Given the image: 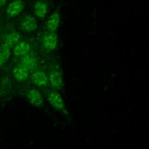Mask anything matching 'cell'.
Returning <instances> with one entry per match:
<instances>
[{
  "label": "cell",
  "mask_w": 149,
  "mask_h": 149,
  "mask_svg": "<svg viewBox=\"0 0 149 149\" xmlns=\"http://www.w3.org/2000/svg\"><path fill=\"white\" fill-rule=\"evenodd\" d=\"M24 8V5L20 0H15L9 3L6 8V12L8 16L15 17L19 15Z\"/></svg>",
  "instance_id": "3957f363"
},
{
  "label": "cell",
  "mask_w": 149,
  "mask_h": 149,
  "mask_svg": "<svg viewBox=\"0 0 149 149\" xmlns=\"http://www.w3.org/2000/svg\"><path fill=\"white\" fill-rule=\"evenodd\" d=\"M27 97L29 101L33 105L40 106L43 102L42 97L38 90L31 89L27 93Z\"/></svg>",
  "instance_id": "8992f818"
},
{
  "label": "cell",
  "mask_w": 149,
  "mask_h": 149,
  "mask_svg": "<svg viewBox=\"0 0 149 149\" xmlns=\"http://www.w3.org/2000/svg\"><path fill=\"white\" fill-rule=\"evenodd\" d=\"M5 61H5V58L3 57V56L0 53V66H2L4 64Z\"/></svg>",
  "instance_id": "9a60e30c"
},
{
  "label": "cell",
  "mask_w": 149,
  "mask_h": 149,
  "mask_svg": "<svg viewBox=\"0 0 149 149\" xmlns=\"http://www.w3.org/2000/svg\"><path fill=\"white\" fill-rule=\"evenodd\" d=\"M32 82L37 86H45L48 82V78L45 72L37 70L33 72L31 76Z\"/></svg>",
  "instance_id": "52a82bcc"
},
{
  "label": "cell",
  "mask_w": 149,
  "mask_h": 149,
  "mask_svg": "<svg viewBox=\"0 0 149 149\" xmlns=\"http://www.w3.org/2000/svg\"><path fill=\"white\" fill-rule=\"evenodd\" d=\"M31 49L30 44L26 41H21L17 43L13 48V54L16 56H24L27 54Z\"/></svg>",
  "instance_id": "ba28073f"
},
{
  "label": "cell",
  "mask_w": 149,
  "mask_h": 149,
  "mask_svg": "<svg viewBox=\"0 0 149 149\" xmlns=\"http://www.w3.org/2000/svg\"><path fill=\"white\" fill-rule=\"evenodd\" d=\"M49 80L51 84L55 88L60 90L63 85V77L58 70H53L49 75Z\"/></svg>",
  "instance_id": "5b68a950"
},
{
  "label": "cell",
  "mask_w": 149,
  "mask_h": 149,
  "mask_svg": "<svg viewBox=\"0 0 149 149\" xmlns=\"http://www.w3.org/2000/svg\"><path fill=\"white\" fill-rule=\"evenodd\" d=\"M29 74V71L22 65L15 67L13 70V75L15 79L18 81H24Z\"/></svg>",
  "instance_id": "7c38bea8"
},
{
  "label": "cell",
  "mask_w": 149,
  "mask_h": 149,
  "mask_svg": "<svg viewBox=\"0 0 149 149\" xmlns=\"http://www.w3.org/2000/svg\"><path fill=\"white\" fill-rule=\"evenodd\" d=\"M48 98L50 104L55 109L59 111H62L64 109V101L59 93L55 91H50L48 94Z\"/></svg>",
  "instance_id": "6da1fadb"
},
{
  "label": "cell",
  "mask_w": 149,
  "mask_h": 149,
  "mask_svg": "<svg viewBox=\"0 0 149 149\" xmlns=\"http://www.w3.org/2000/svg\"><path fill=\"white\" fill-rule=\"evenodd\" d=\"M34 13L40 19L44 18L48 11V5L43 1H38L34 5Z\"/></svg>",
  "instance_id": "30bf717a"
},
{
  "label": "cell",
  "mask_w": 149,
  "mask_h": 149,
  "mask_svg": "<svg viewBox=\"0 0 149 149\" xmlns=\"http://www.w3.org/2000/svg\"><path fill=\"white\" fill-rule=\"evenodd\" d=\"M60 22V15L57 11L54 12L48 18L47 27L49 32H54L58 27Z\"/></svg>",
  "instance_id": "9c48e42d"
},
{
  "label": "cell",
  "mask_w": 149,
  "mask_h": 149,
  "mask_svg": "<svg viewBox=\"0 0 149 149\" xmlns=\"http://www.w3.org/2000/svg\"><path fill=\"white\" fill-rule=\"evenodd\" d=\"M21 38L22 36L18 32H12L6 36L3 43L10 48L18 43Z\"/></svg>",
  "instance_id": "4fadbf2b"
},
{
  "label": "cell",
  "mask_w": 149,
  "mask_h": 149,
  "mask_svg": "<svg viewBox=\"0 0 149 149\" xmlns=\"http://www.w3.org/2000/svg\"><path fill=\"white\" fill-rule=\"evenodd\" d=\"M0 53L6 61L10 56V48L3 43L0 47Z\"/></svg>",
  "instance_id": "5bb4252c"
},
{
  "label": "cell",
  "mask_w": 149,
  "mask_h": 149,
  "mask_svg": "<svg viewBox=\"0 0 149 149\" xmlns=\"http://www.w3.org/2000/svg\"><path fill=\"white\" fill-rule=\"evenodd\" d=\"M58 43V37L56 33L50 32L43 36L42 44L45 49L51 51L56 48Z\"/></svg>",
  "instance_id": "7a4b0ae2"
},
{
  "label": "cell",
  "mask_w": 149,
  "mask_h": 149,
  "mask_svg": "<svg viewBox=\"0 0 149 149\" xmlns=\"http://www.w3.org/2000/svg\"><path fill=\"white\" fill-rule=\"evenodd\" d=\"M21 65L24 67L28 71H31L37 68V60L33 56L26 54L22 59Z\"/></svg>",
  "instance_id": "8fae6325"
},
{
  "label": "cell",
  "mask_w": 149,
  "mask_h": 149,
  "mask_svg": "<svg viewBox=\"0 0 149 149\" xmlns=\"http://www.w3.org/2000/svg\"><path fill=\"white\" fill-rule=\"evenodd\" d=\"M37 26V22L34 17L31 15L25 16L20 23V27L22 30L26 32H30L36 29Z\"/></svg>",
  "instance_id": "277c9868"
},
{
  "label": "cell",
  "mask_w": 149,
  "mask_h": 149,
  "mask_svg": "<svg viewBox=\"0 0 149 149\" xmlns=\"http://www.w3.org/2000/svg\"><path fill=\"white\" fill-rule=\"evenodd\" d=\"M7 0H0V8L3 6L6 3Z\"/></svg>",
  "instance_id": "2e32d148"
}]
</instances>
